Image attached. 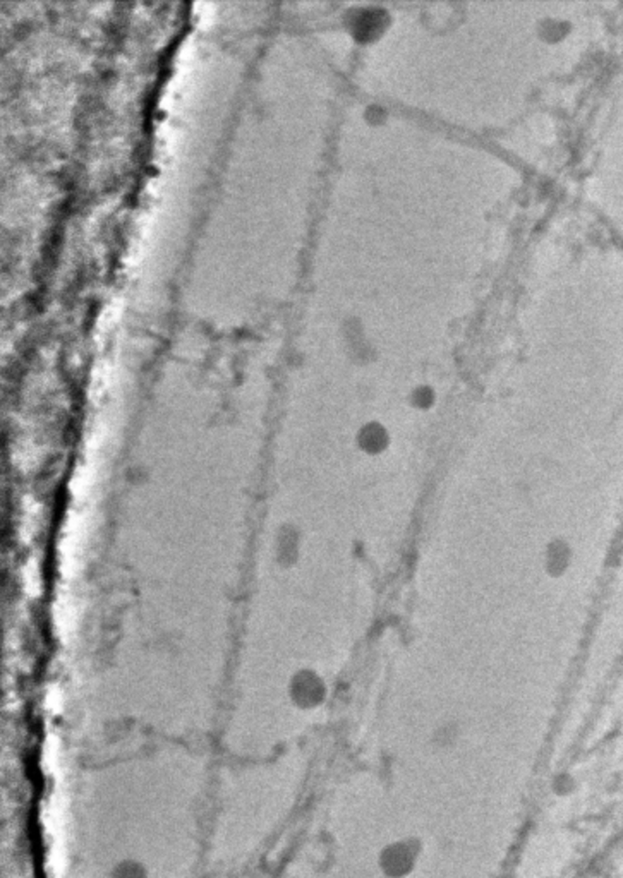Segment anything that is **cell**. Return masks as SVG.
Segmentation results:
<instances>
[{
  "mask_svg": "<svg viewBox=\"0 0 623 878\" xmlns=\"http://www.w3.org/2000/svg\"><path fill=\"white\" fill-rule=\"evenodd\" d=\"M421 844L417 841H398L383 849L381 853V868L383 873L390 878H404L411 875L412 870L419 862Z\"/></svg>",
  "mask_w": 623,
  "mask_h": 878,
  "instance_id": "1",
  "label": "cell"
},
{
  "mask_svg": "<svg viewBox=\"0 0 623 878\" xmlns=\"http://www.w3.org/2000/svg\"><path fill=\"white\" fill-rule=\"evenodd\" d=\"M572 564V547L565 539L549 541L545 551V570L549 576H562Z\"/></svg>",
  "mask_w": 623,
  "mask_h": 878,
  "instance_id": "2",
  "label": "cell"
},
{
  "mask_svg": "<svg viewBox=\"0 0 623 878\" xmlns=\"http://www.w3.org/2000/svg\"><path fill=\"white\" fill-rule=\"evenodd\" d=\"M388 441H390L388 433L381 425H367L363 431V436H361L363 448H366L371 454L383 452L388 446Z\"/></svg>",
  "mask_w": 623,
  "mask_h": 878,
  "instance_id": "3",
  "label": "cell"
},
{
  "mask_svg": "<svg viewBox=\"0 0 623 878\" xmlns=\"http://www.w3.org/2000/svg\"><path fill=\"white\" fill-rule=\"evenodd\" d=\"M435 398L437 396L433 394V390L427 388V386H423V388H417L412 394V405L419 410L431 409L433 404H435Z\"/></svg>",
  "mask_w": 623,
  "mask_h": 878,
  "instance_id": "4",
  "label": "cell"
}]
</instances>
